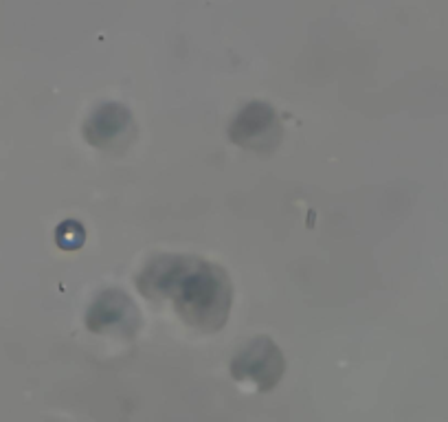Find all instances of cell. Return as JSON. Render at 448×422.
<instances>
[{
	"mask_svg": "<svg viewBox=\"0 0 448 422\" xmlns=\"http://www.w3.org/2000/svg\"><path fill=\"white\" fill-rule=\"evenodd\" d=\"M282 369H284L282 354L268 339L251 343L233 363L235 378H253L264 389L275 385L279 376H282Z\"/></svg>",
	"mask_w": 448,
	"mask_h": 422,
	"instance_id": "7a4b0ae2",
	"label": "cell"
},
{
	"mask_svg": "<svg viewBox=\"0 0 448 422\" xmlns=\"http://www.w3.org/2000/svg\"><path fill=\"white\" fill-rule=\"evenodd\" d=\"M183 293L176 297V306L187 321L200 328L216 330L226 321L231 301L229 279L220 268L211 264L183 260L180 266Z\"/></svg>",
	"mask_w": 448,
	"mask_h": 422,
	"instance_id": "6da1fadb",
	"label": "cell"
}]
</instances>
